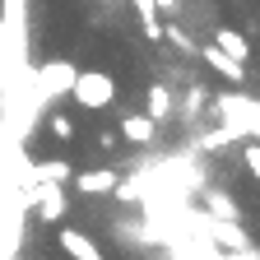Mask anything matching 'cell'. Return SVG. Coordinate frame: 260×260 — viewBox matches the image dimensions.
<instances>
[{"label":"cell","mask_w":260,"mask_h":260,"mask_svg":"<svg viewBox=\"0 0 260 260\" xmlns=\"http://www.w3.org/2000/svg\"><path fill=\"white\" fill-rule=\"evenodd\" d=\"M5 260H19V255H5Z\"/></svg>","instance_id":"18"},{"label":"cell","mask_w":260,"mask_h":260,"mask_svg":"<svg viewBox=\"0 0 260 260\" xmlns=\"http://www.w3.org/2000/svg\"><path fill=\"white\" fill-rule=\"evenodd\" d=\"M70 98L79 107H88V112H103V107L116 103V79L103 75V70H79L75 84H70Z\"/></svg>","instance_id":"2"},{"label":"cell","mask_w":260,"mask_h":260,"mask_svg":"<svg viewBox=\"0 0 260 260\" xmlns=\"http://www.w3.org/2000/svg\"><path fill=\"white\" fill-rule=\"evenodd\" d=\"M214 47H223L233 60H242L246 65V56H251V47H246V32H237V28H218L214 32Z\"/></svg>","instance_id":"11"},{"label":"cell","mask_w":260,"mask_h":260,"mask_svg":"<svg viewBox=\"0 0 260 260\" xmlns=\"http://www.w3.org/2000/svg\"><path fill=\"white\" fill-rule=\"evenodd\" d=\"M153 260H168V255H153Z\"/></svg>","instance_id":"17"},{"label":"cell","mask_w":260,"mask_h":260,"mask_svg":"<svg viewBox=\"0 0 260 260\" xmlns=\"http://www.w3.org/2000/svg\"><path fill=\"white\" fill-rule=\"evenodd\" d=\"M242 158H246V168H251V177L260 181V144H255V140H246V149H242Z\"/></svg>","instance_id":"14"},{"label":"cell","mask_w":260,"mask_h":260,"mask_svg":"<svg viewBox=\"0 0 260 260\" xmlns=\"http://www.w3.org/2000/svg\"><path fill=\"white\" fill-rule=\"evenodd\" d=\"M51 135H56V140H70V135H75V121L60 116V112H51Z\"/></svg>","instance_id":"13"},{"label":"cell","mask_w":260,"mask_h":260,"mask_svg":"<svg viewBox=\"0 0 260 260\" xmlns=\"http://www.w3.org/2000/svg\"><path fill=\"white\" fill-rule=\"evenodd\" d=\"M75 177V168L65 158H42V162H32V181H56V186H65Z\"/></svg>","instance_id":"10"},{"label":"cell","mask_w":260,"mask_h":260,"mask_svg":"<svg viewBox=\"0 0 260 260\" xmlns=\"http://www.w3.org/2000/svg\"><path fill=\"white\" fill-rule=\"evenodd\" d=\"M162 38H168V42H172V47H177L181 56H195V51H200V47H195V42L186 38V32L177 28V23H162Z\"/></svg>","instance_id":"12"},{"label":"cell","mask_w":260,"mask_h":260,"mask_svg":"<svg viewBox=\"0 0 260 260\" xmlns=\"http://www.w3.org/2000/svg\"><path fill=\"white\" fill-rule=\"evenodd\" d=\"M23 200H28L32 218H42V223H60L65 209H70V200H65V186H56V181H32V186L23 190Z\"/></svg>","instance_id":"3"},{"label":"cell","mask_w":260,"mask_h":260,"mask_svg":"<svg viewBox=\"0 0 260 260\" xmlns=\"http://www.w3.org/2000/svg\"><path fill=\"white\" fill-rule=\"evenodd\" d=\"M75 75H79V65H70V60H47V65H38V70H32V98H38V107L70 98Z\"/></svg>","instance_id":"1"},{"label":"cell","mask_w":260,"mask_h":260,"mask_svg":"<svg viewBox=\"0 0 260 260\" xmlns=\"http://www.w3.org/2000/svg\"><path fill=\"white\" fill-rule=\"evenodd\" d=\"M158 10H177V0H158Z\"/></svg>","instance_id":"16"},{"label":"cell","mask_w":260,"mask_h":260,"mask_svg":"<svg viewBox=\"0 0 260 260\" xmlns=\"http://www.w3.org/2000/svg\"><path fill=\"white\" fill-rule=\"evenodd\" d=\"M60 251L70 260H107L103 246H98L88 233H79V228H60Z\"/></svg>","instance_id":"6"},{"label":"cell","mask_w":260,"mask_h":260,"mask_svg":"<svg viewBox=\"0 0 260 260\" xmlns=\"http://www.w3.org/2000/svg\"><path fill=\"white\" fill-rule=\"evenodd\" d=\"M172 107H177V103H172V88H168V84H153V88H149V107H144V116H149L153 125H162V121L172 116Z\"/></svg>","instance_id":"8"},{"label":"cell","mask_w":260,"mask_h":260,"mask_svg":"<svg viewBox=\"0 0 260 260\" xmlns=\"http://www.w3.org/2000/svg\"><path fill=\"white\" fill-rule=\"evenodd\" d=\"M195 56H200V60L209 65L214 75H223L228 84H246V65H242V60H233V56H228L223 47H214V42H209V47H200Z\"/></svg>","instance_id":"4"},{"label":"cell","mask_w":260,"mask_h":260,"mask_svg":"<svg viewBox=\"0 0 260 260\" xmlns=\"http://www.w3.org/2000/svg\"><path fill=\"white\" fill-rule=\"evenodd\" d=\"M205 214H214V218H237V223H242L237 200H233L228 190H218V186H209V190H205Z\"/></svg>","instance_id":"9"},{"label":"cell","mask_w":260,"mask_h":260,"mask_svg":"<svg viewBox=\"0 0 260 260\" xmlns=\"http://www.w3.org/2000/svg\"><path fill=\"white\" fill-rule=\"evenodd\" d=\"M130 5H135L140 23H144V19H158V0H130Z\"/></svg>","instance_id":"15"},{"label":"cell","mask_w":260,"mask_h":260,"mask_svg":"<svg viewBox=\"0 0 260 260\" xmlns=\"http://www.w3.org/2000/svg\"><path fill=\"white\" fill-rule=\"evenodd\" d=\"M116 125H121V135H125L130 144H153V135H158V125H153L144 112H125Z\"/></svg>","instance_id":"7"},{"label":"cell","mask_w":260,"mask_h":260,"mask_svg":"<svg viewBox=\"0 0 260 260\" xmlns=\"http://www.w3.org/2000/svg\"><path fill=\"white\" fill-rule=\"evenodd\" d=\"M70 181H75L79 195H112L116 181H121V172H116V168H84V172H75Z\"/></svg>","instance_id":"5"}]
</instances>
